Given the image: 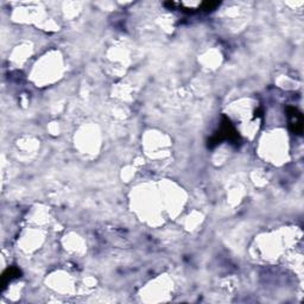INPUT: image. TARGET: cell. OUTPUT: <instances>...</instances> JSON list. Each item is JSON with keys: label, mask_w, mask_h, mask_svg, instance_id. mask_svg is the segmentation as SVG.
Segmentation results:
<instances>
[{"label": "cell", "mask_w": 304, "mask_h": 304, "mask_svg": "<svg viewBox=\"0 0 304 304\" xmlns=\"http://www.w3.org/2000/svg\"><path fill=\"white\" fill-rule=\"evenodd\" d=\"M288 116L290 118V127H291L292 132L296 133V135H301L303 130L302 114L294 107H289Z\"/></svg>", "instance_id": "cell-1"}]
</instances>
